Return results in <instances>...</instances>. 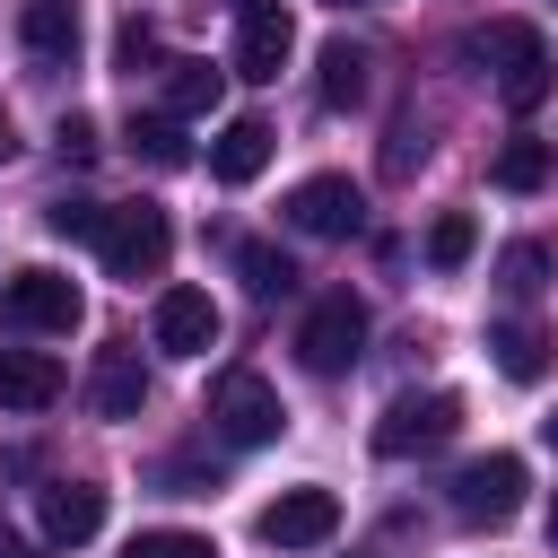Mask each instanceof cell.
I'll list each match as a JSON object with an SVG mask.
<instances>
[{"label":"cell","instance_id":"5b68a950","mask_svg":"<svg viewBox=\"0 0 558 558\" xmlns=\"http://www.w3.org/2000/svg\"><path fill=\"white\" fill-rule=\"evenodd\" d=\"M453 427H462V401H453V392H401V401L375 418V453H384V462H410V453L453 445Z\"/></svg>","mask_w":558,"mask_h":558},{"label":"cell","instance_id":"d6986e66","mask_svg":"<svg viewBox=\"0 0 558 558\" xmlns=\"http://www.w3.org/2000/svg\"><path fill=\"white\" fill-rule=\"evenodd\" d=\"M549 174H558V148H549V140H506V148H497V166H488V183H497V192H541Z\"/></svg>","mask_w":558,"mask_h":558},{"label":"cell","instance_id":"83f0119b","mask_svg":"<svg viewBox=\"0 0 558 558\" xmlns=\"http://www.w3.org/2000/svg\"><path fill=\"white\" fill-rule=\"evenodd\" d=\"M418 157H427V131H418V122H392V140H384V174H410Z\"/></svg>","mask_w":558,"mask_h":558},{"label":"cell","instance_id":"3957f363","mask_svg":"<svg viewBox=\"0 0 558 558\" xmlns=\"http://www.w3.org/2000/svg\"><path fill=\"white\" fill-rule=\"evenodd\" d=\"M96 253H105V270H113V279H131V288H140V279H157V270H166L174 227H166V209H157V201H131V209H113V218H105V244H96Z\"/></svg>","mask_w":558,"mask_h":558},{"label":"cell","instance_id":"f546056e","mask_svg":"<svg viewBox=\"0 0 558 558\" xmlns=\"http://www.w3.org/2000/svg\"><path fill=\"white\" fill-rule=\"evenodd\" d=\"M0 558H26V541H17V523L0 514Z\"/></svg>","mask_w":558,"mask_h":558},{"label":"cell","instance_id":"d4e9b609","mask_svg":"<svg viewBox=\"0 0 558 558\" xmlns=\"http://www.w3.org/2000/svg\"><path fill=\"white\" fill-rule=\"evenodd\" d=\"M541 279H549V253H541V244H506V253H497V288H506V296H532Z\"/></svg>","mask_w":558,"mask_h":558},{"label":"cell","instance_id":"1f68e13d","mask_svg":"<svg viewBox=\"0 0 558 558\" xmlns=\"http://www.w3.org/2000/svg\"><path fill=\"white\" fill-rule=\"evenodd\" d=\"M323 9H375V0H323Z\"/></svg>","mask_w":558,"mask_h":558},{"label":"cell","instance_id":"44dd1931","mask_svg":"<svg viewBox=\"0 0 558 558\" xmlns=\"http://www.w3.org/2000/svg\"><path fill=\"white\" fill-rule=\"evenodd\" d=\"M131 157H148L157 174H174V166H192V140H183L174 113H140V122H131Z\"/></svg>","mask_w":558,"mask_h":558},{"label":"cell","instance_id":"7402d4cb","mask_svg":"<svg viewBox=\"0 0 558 558\" xmlns=\"http://www.w3.org/2000/svg\"><path fill=\"white\" fill-rule=\"evenodd\" d=\"M235 270H244L253 296H288V288H296V262H288L279 244H235Z\"/></svg>","mask_w":558,"mask_h":558},{"label":"cell","instance_id":"30bf717a","mask_svg":"<svg viewBox=\"0 0 558 558\" xmlns=\"http://www.w3.org/2000/svg\"><path fill=\"white\" fill-rule=\"evenodd\" d=\"M148 331H157L166 357H209V340H218V305H209V288H166Z\"/></svg>","mask_w":558,"mask_h":558},{"label":"cell","instance_id":"cb8c5ba5","mask_svg":"<svg viewBox=\"0 0 558 558\" xmlns=\"http://www.w3.org/2000/svg\"><path fill=\"white\" fill-rule=\"evenodd\" d=\"M105 218H113V209H96V201H70V192L44 209V227H52L61 244H105Z\"/></svg>","mask_w":558,"mask_h":558},{"label":"cell","instance_id":"ac0fdd59","mask_svg":"<svg viewBox=\"0 0 558 558\" xmlns=\"http://www.w3.org/2000/svg\"><path fill=\"white\" fill-rule=\"evenodd\" d=\"M366 52L357 44H323V61H314V96L331 105V113H349V105H366Z\"/></svg>","mask_w":558,"mask_h":558},{"label":"cell","instance_id":"e0dca14e","mask_svg":"<svg viewBox=\"0 0 558 558\" xmlns=\"http://www.w3.org/2000/svg\"><path fill=\"white\" fill-rule=\"evenodd\" d=\"M218 96H227V70L218 61H166V113L174 122H192V113H218Z\"/></svg>","mask_w":558,"mask_h":558},{"label":"cell","instance_id":"484cf974","mask_svg":"<svg viewBox=\"0 0 558 558\" xmlns=\"http://www.w3.org/2000/svg\"><path fill=\"white\" fill-rule=\"evenodd\" d=\"M131 558H218V549H209V532H140Z\"/></svg>","mask_w":558,"mask_h":558},{"label":"cell","instance_id":"836d02e7","mask_svg":"<svg viewBox=\"0 0 558 558\" xmlns=\"http://www.w3.org/2000/svg\"><path fill=\"white\" fill-rule=\"evenodd\" d=\"M0 157H9V122H0Z\"/></svg>","mask_w":558,"mask_h":558},{"label":"cell","instance_id":"e575fe53","mask_svg":"<svg viewBox=\"0 0 558 558\" xmlns=\"http://www.w3.org/2000/svg\"><path fill=\"white\" fill-rule=\"evenodd\" d=\"M549 445H558V418H549Z\"/></svg>","mask_w":558,"mask_h":558},{"label":"cell","instance_id":"8fae6325","mask_svg":"<svg viewBox=\"0 0 558 558\" xmlns=\"http://www.w3.org/2000/svg\"><path fill=\"white\" fill-rule=\"evenodd\" d=\"M105 532V488L96 480H52L44 488V541L52 549H78V541H96Z\"/></svg>","mask_w":558,"mask_h":558},{"label":"cell","instance_id":"ffe728a7","mask_svg":"<svg viewBox=\"0 0 558 558\" xmlns=\"http://www.w3.org/2000/svg\"><path fill=\"white\" fill-rule=\"evenodd\" d=\"M488 357H497V375H506V384H541L549 340H541L532 323H497V331H488Z\"/></svg>","mask_w":558,"mask_h":558},{"label":"cell","instance_id":"9a60e30c","mask_svg":"<svg viewBox=\"0 0 558 558\" xmlns=\"http://www.w3.org/2000/svg\"><path fill=\"white\" fill-rule=\"evenodd\" d=\"M87 401H96V418H140V401H148L140 357H131V349H105L96 375H87Z\"/></svg>","mask_w":558,"mask_h":558},{"label":"cell","instance_id":"6da1fadb","mask_svg":"<svg viewBox=\"0 0 558 558\" xmlns=\"http://www.w3.org/2000/svg\"><path fill=\"white\" fill-rule=\"evenodd\" d=\"M471 52L497 70V96H506V113H541V105H549L558 70H549V35H541V26H523V17H497L488 35H471Z\"/></svg>","mask_w":558,"mask_h":558},{"label":"cell","instance_id":"4316f807","mask_svg":"<svg viewBox=\"0 0 558 558\" xmlns=\"http://www.w3.org/2000/svg\"><path fill=\"white\" fill-rule=\"evenodd\" d=\"M113 61H122V70H131V78H140V70H148V61H157V35H148V17H131V26H122V35H113Z\"/></svg>","mask_w":558,"mask_h":558},{"label":"cell","instance_id":"d6a6232c","mask_svg":"<svg viewBox=\"0 0 558 558\" xmlns=\"http://www.w3.org/2000/svg\"><path fill=\"white\" fill-rule=\"evenodd\" d=\"M549 541H558V497H549Z\"/></svg>","mask_w":558,"mask_h":558},{"label":"cell","instance_id":"8992f818","mask_svg":"<svg viewBox=\"0 0 558 558\" xmlns=\"http://www.w3.org/2000/svg\"><path fill=\"white\" fill-rule=\"evenodd\" d=\"M78 314H87V296H78L61 270H17V279L0 288V323H9V331L52 340V331H78Z\"/></svg>","mask_w":558,"mask_h":558},{"label":"cell","instance_id":"9c48e42d","mask_svg":"<svg viewBox=\"0 0 558 558\" xmlns=\"http://www.w3.org/2000/svg\"><path fill=\"white\" fill-rule=\"evenodd\" d=\"M253 532H262L270 549H323V541L340 532V497H331V488H279Z\"/></svg>","mask_w":558,"mask_h":558},{"label":"cell","instance_id":"4dcf8cb0","mask_svg":"<svg viewBox=\"0 0 558 558\" xmlns=\"http://www.w3.org/2000/svg\"><path fill=\"white\" fill-rule=\"evenodd\" d=\"M270 9H279V0H235V17H270Z\"/></svg>","mask_w":558,"mask_h":558},{"label":"cell","instance_id":"2e32d148","mask_svg":"<svg viewBox=\"0 0 558 558\" xmlns=\"http://www.w3.org/2000/svg\"><path fill=\"white\" fill-rule=\"evenodd\" d=\"M17 44H26L35 61H70V52H78V9H70V0H26V9H17Z\"/></svg>","mask_w":558,"mask_h":558},{"label":"cell","instance_id":"4fadbf2b","mask_svg":"<svg viewBox=\"0 0 558 558\" xmlns=\"http://www.w3.org/2000/svg\"><path fill=\"white\" fill-rule=\"evenodd\" d=\"M270 148H279V131H270L262 113H235V122L209 140V174H218V183H253V174L270 166Z\"/></svg>","mask_w":558,"mask_h":558},{"label":"cell","instance_id":"52a82bcc","mask_svg":"<svg viewBox=\"0 0 558 558\" xmlns=\"http://www.w3.org/2000/svg\"><path fill=\"white\" fill-rule=\"evenodd\" d=\"M523 488H532L523 453H480V462L453 471V514L462 523H514L523 514Z\"/></svg>","mask_w":558,"mask_h":558},{"label":"cell","instance_id":"7c38bea8","mask_svg":"<svg viewBox=\"0 0 558 558\" xmlns=\"http://www.w3.org/2000/svg\"><path fill=\"white\" fill-rule=\"evenodd\" d=\"M61 384H70V375H61L52 349H0V410H26V418H35V410L61 401Z\"/></svg>","mask_w":558,"mask_h":558},{"label":"cell","instance_id":"f1b7e54d","mask_svg":"<svg viewBox=\"0 0 558 558\" xmlns=\"http://www.w3.org/2000/svg\"><path fill=\"white\" fill-rule=\"evenodd\" d=\"M61 157H96V122H87V113L61 122Z\"/></svg>","mask_w":558,"mask_h":558},{"label":"cell","instance_id":"ba28073f","mask_svg":"<svg viewBox=\"0 0 558 558\" xmlns=\"http://www.w3.org/2000/svg\"><path fill=\"white\" fill-rule=\"evenodd\" d=\"M288 227H296V235L340 244V235H357V227H366V192H357L349 174H305V183L288 192Z\"/></svg>","mask_w":558,"mask_h":558},{"label":"cell","instance_id":"277c9868","mask_svg":"<svg viewBox=\"0 0 558 558\" xmlns=\"http://www.w3.org/2000/svg\"><path fill=\"white\" fill-rule=\"evenodd\" d=\"M357 349H366V305H357L349 288L314 296V314L296 323V357H305L314 375H349V366H357Z\"/></svg>","mask_w":558,"mask_h":558},{"label":"cell","instance_id":"7a4b0ae2","mask_svg":"<svg viewBox=\"0 0 558 558\" xmlns=\"http://www.w3.org/2000/svg\"><path fill=\"white\" fill-rule=\"evenodd\" d=\"M209 427H218L227 445H279L288 410H279V392H270V375H253V366H227V375L209 384Z\"/></svg>","mask_w":558,"mask_h":558},{"label":"cell","instance_id":"5bb4252c","mask_svg":"<svg viewBox=\"0 0 558 558\" xmlns=\"http://www.w3.org/2000/svg\"><path fill=\"white\" fill-rule=\"evenodd\" d=\"M288 52H296V35H288V17H279V9H270V17H244V35H235V78L270 87V78L288 70Z\"/></svg>","mask_w":558,"mask_h":558},{"label":"cell","instance_id":"603a6c76","mask_svg":"<svg viewBox=\"0 0 558 558\" xmlns=\"http://www.w3.org/2000/svg\"><path fill=\"white\" fill-rule=\"evenodd\" d=\"M471 253H480V227H471V209H445V218L427 227V262H436V270H462Z\"/></svg>","mask_w":558,"mask_h":558}]
</instances>
